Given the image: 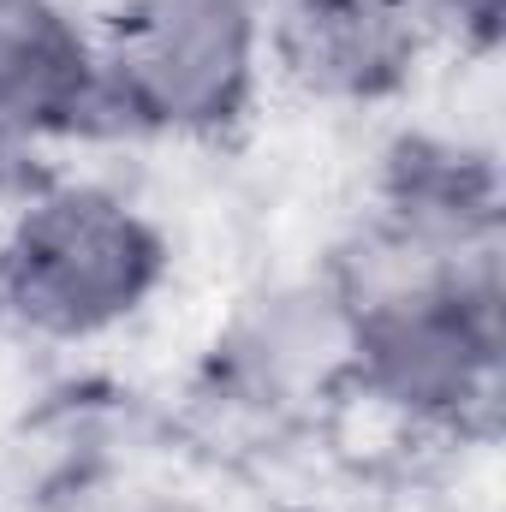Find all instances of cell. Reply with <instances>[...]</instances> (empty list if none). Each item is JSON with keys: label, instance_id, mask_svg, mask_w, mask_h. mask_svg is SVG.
<instances>
[{"label": "cell", "instance_id": "7a4b0ae2", "mask_svg": "<svg viewBox=\"0 0 506 512\" xmlns=\"http://www.w3.org/2000/svg\"><path fill=\"white\" fill-rule=\"evenodd\" d=\"M173 239L149 209L108 185H54L0 233V322L78 346L126 328L167 286Z\"/></svg>", "mask_w": 506, "mask_h": 512}, {"label": "cell", "instance_id": "8992f818", "mask_svg": "<svg viewBox=\"0 0 506 512\" xmlns=\"http://www.w3.org/2000/svg\"><path fill=\"white\" fill-rule=\"evenodd\" d=\"M108 137L96 30L66 0H0V149Z\"/></svg>", "mask_w": 506, "mask_h": 512}, {"label": "cell", "instance_id": "5b68a950", "mask_svg": "<svg viewBox=\"0 0 506 512\" xmlns=\"http://www.w3.org/2000/svg\"><path fill=\"white\" fill-rule=\"evenodd\" d=\"M262 36L292 90L340 108L393 102L435 48L411 0H268Z\"/></svg>", "mask_w": 506, "mask_h": 512}, {"label": "cell", "instance_id": "3957f363", "mask_svg": "<svg viewBox=\"0 0 506 512\" xmlns=\"http://www.w3.org/2000/svg\"><path fill=\"white\" fill-rule=\"evenodd\" d=\"M96 60L108 137H233L268 72L262 0H114Z\"/></svg>", "mask_w": 506, "mask_h": 512}, {"label": "cell", "instance_id": "6da1fadb", "mask_svg": "<svg viewBox=\"0 0 506 512\" xmlns=\"http://www.w3.org/2000/svg\"><path fill=\"white\" fill-rule=\"evenodd\" d=\"M334 382L435 435H495L506 382L501 251L411 268L346 298Z\"/></svg>", "mask_w": 506, "mask_h": 512}, {"label": "cell", "instance_id": "277c9868", "mask_svg": "<svg viewBox=\"0 0 506 512\" xmlns=\"http://www.w3.org/2000/svg\"><path fill=\"white\" fill-rule=\"evenodd\" d=\"M381 262L429 268L501 251V161L483 143L399 131L381 149L370 215L352 233Z\"/></svg>", "mask_w": 506, "mask_h": 512}, {"label": "cell", "instance_id": "52a82bcc", "mask_svg": "<svg viewBox=\"0 0 506 512\" xmlns=\"http://www.w3.org/2000/svg\"><path fill=\"white\" fill-rule=\"evenodd\" d=\"M411 12L423 18L429 42H459L471 54H489L501 42L506 0H411Z\"/></svg>", "mask_w": 506, "mask_h": 512}]
</instances>
